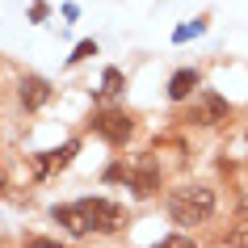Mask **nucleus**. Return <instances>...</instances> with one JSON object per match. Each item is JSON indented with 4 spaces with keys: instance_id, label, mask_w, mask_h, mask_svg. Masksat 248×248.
Instances as JSON below:
<instances>
[{
    "instance_id": "nucleus-1",
    "label": "nucleus",
    "mask_w": 248,
    "mask_h": 248,
    "mask_svg": "<svg viewBox=\"0 0 248 248\" xmlns=\"http://www.w3.org/2000/svg\"><path fill=\"white\" fill-rule=\"evenodd\" d=\"M215 206H219L215 189L210 185H198V181L194 185H177L169 194V219L177 227H202V223H210Z\"/></svg>"
},
{
    "instance_id": "nucleus-2",
    "label": "nucleus",
    "mask_w": 248,
    "mask_h": 248,
    "mask_svg": "<svg viewBox=\"0 0 248 248\" xmlns=\"http://www.w3.org/2000/svg\"><path fill=\"white\" fill-rule=\"evenodd\" d=\"M76 210L89 223V235H114V232L126 227V210L118 202H105V198H80Z\"/></svg>"
},
{
    "instance_id": "nucleus-3",
    "label": "nucleus",
    "mask_w": 248,
    "mask_h": 248,
    "mask_svg": "<svg viewBox=\"0 0 248 248\" xmlns=\"http://www.w3.org/2000/svg\"><path fill=\"white\" fill-rule=\"evenodd\" d=\"M122 181L139 198H152V194H160V164L152 156H135V164H122Z\"/></svg>"
},
{
    "instance_id": "nucleus-4",
    "label": "nucleus",
    "mask_w": 248,
    "mask_h": 248,
    "mask_svg": "<svg viewBox=\"0 0 248 248\" xmlns=\"http://www.w3.org/2000/svg\"><path fill=\"white\" fill-rule=\"evenodd\" d=\"M93 131L101 135L105 143L122 147V143H126V139L135 135V118L126 114V109H101V114L93 118Z\"/></svg>"
},
{
    "instance_id": "nucleus-5",
    "label": "nucleus",
    "mask_w": 248,
    "mask_h": 248,
    "mask_svg": "<svg viewBox=\"0 0 248 248\" xmlns=\"http://www.w3.org/2000/svg\"><path fill=\"white\" fill-rule=\"evenodd\" d=\"M227 118H232V105L223 101L219 93H210V89L198 93V105H194V114H189V122H198V126H219Z\"/></svg>"
},
{
    "instance_id": "nucleus-6",
    "label": "nucleus",
    "mask_w": 248,
    "mask_h": 248,
    "mask_svg": "<svg viewBox=\"0 0 248 248\" xmlns=\"http://www.w3.org/2000/svg\"><path fill=\"white\" fill-rule=\"evenodd\" d=\"M51 80H42V76H26L21 80V89H17V97H21V105H26L30 114H34V109H42V105L51 101Z\"/></svg>"
},
{
    "instance_id": "nucleus-7",
    "label": "nucleus",
    "mask_w": 248,
    "mask_h": 248,
    "mask_svg": "<svg viewBox=\"0 0 248 248\" xmlns=\"http://www.w3.org/2000/svg\"><path fill=\"white\" fill-rule=\"evenodd\" d=\"M194 89H202V72L198 67H181L169 80V101H185V97H194Z\"/></svg>"
},
{
    "instance_id": "nucleus-8",
    "label": "nucleus",
    "mask_w": 248,
    "mask_h": 248,
    "mask_svg": "<svg viewBox=\"0 0 248 248\" xmlns=\"http://www.w3.org/2000/svg\"><path fill=\"white\" fill-rule=\"evenodd\" d=\"M122 89H126V76H122V67H105V76H101V89H97V97H118Z\"/></svg>"
},
{
    "instance_id": "nucleus-9",
    "label": "nucleus",
    "mask_w": 248,
    "mask_h": 248,
    "mask_svg": "<svg viewBox=\"0 0 248 248\" xmlns=\"http://www.w3.org/2000/svg\"><path fill=\"white\" fill-rule=\"evenodd\" d=\"M223 244H227V248H248V219L232 223V227H227V235H223Z\"/></svg>"
},
{
    "instance_id": "nucleus-10",
    "label": "nucleus",
    "mask_w": 248,
    "mask_h": 248,
    "mask_svg": "<svg viewBox=\"0 0 248 248\" xmlns=\"http://www.w3.org/2000/svg\"><path fill=\"white\" fill-rule=\"evenodd\" d=\"M76 152H80V143H76V139H72V143H63V147H59V152H46V160H51V169H67Z\"/></svg>"
},
{
    "instance_id": "nucleus-11",
    "label": "nucleus",
    "mask_w": 248,
    "mask_h": 248,
    "mask_svg": "<svg viewBox=\"0 0 248 248\" xmlns=\"http://www.w3.org/2000/svg\"><path fill=\"white\" fill-rule=\"evenodd\" d=\"M89 55H97V42H80V46H76V51H72V55H67V63H72V67H76V63H80V59H89Z\"/></svg>"
},
{
    "instance_id": "nucleus-12",
    "label": "nucleus",
    "mask_w": 248,
    "mask_h": 248,
    "mask_svg": "<svg viewBox=\"0 0 248 248\" xmlns=\"http://www.w3.org/2000/svg\"><path fill=\"white\" fill-rule=\"evenodd\" d=\"M202 30H206V17H198L194 26H181L177 34H172V38H177V42H185V38H194V34H202Z\"/></svg>"
},
{
    "instance_id": "nucleus-13",
    "label": "nucleus",
    "mask_w": 248,
    "mask_h": 248,
    "mask_svg": "<svg viewBox=\"0 0 248 248\" xmlns=\"http://www.w3.org/2000/svg\"><path fill=\"white\" fill-rule=\"evenodd\" d=\"M156 248H198V244L189 240V235H164V240H160Z\"/></svg>"
},
{
    "instance_id": "nucleus-14",
    "label": "nucleus",
    "mask_w": 248,
    "mask_h": 248,
    "mask_svg": "<svg viewBox=\"0 0 248 248\" xmlns=\"http://www.w3.org/2000/svg\"><path fill=\"white\" fill-rule=\"evenodd\" d=\"M30 17H34V21H42V17H46V4H42V0H34V9H30Z\"/></svg>"
},
{
    "instance_id": "nucleus-15",
    "label": "nucleus",
    "mask_w": 248,
    "mask_h": 248,
    "mask_svg": "<svg viewBox=\"0 0 248 248\" xmlns=\"http://www.w3.org/2000/svg\"><path fill=\"white\" fill-rule=\"evenodd\" d=\"M26 248H59L55 240H26Z\"/></svg>"
},
{
    "instance_id": "nucleus-16",
    "label": "nucleus",
    "mask_w": 248,
    "mask_h": 248,
    "mask_svg": "<svg viewBox=\"0 0 248 248\" xmlns=\"http://www.w3.org/2000/svg\"><path fill=\"white\" fill-rule=\"evenodd\" d=\"M0 189H4V177H0Z\"/></svg>"
}]
</instances>
